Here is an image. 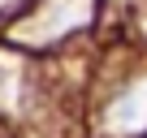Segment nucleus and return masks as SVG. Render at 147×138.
Here are the masks:
<instances>
[{
	"instance_id": "2",
	"label": "nucleus",
	"mask_w": 147,
	"mask_h": 138,
	"mask_svg": "<svg viewBox=\"0 0 147 138\" xmlns=\"http://www.w3.org/2000/svg\"><path fill=\"white\" fill-rule=\"evenodd\" d=\"M100 121H104V129L113 138H138V134H147V74L134 78L117 99H108Z\"/></svg>"
},
{
	"instance_id": "1",
	"label": "nucleus",
	"mask_w": 147,
	"mask_h": 138,
	"mask_svg": "<svg viewBox=\"0 0 147 138\" xmlns=\"http://www.w3.org/2000/svg\"><path fill=\"white\" fill-rule=\"evenodd\" d=\"M91 13H95V0H43L39 13L18 26V39H30V43L61 39V35H69V30L87 26Z\"/></svg>"
},
{
	"instance_id": "3",
	"label": "nucleus",
	"mask_w": 147,
	"mask_h": 138,
	"mask_svg": "<svg viewBox=\"0 0 147 138\" xmlns=\"http://www.w3.org/2000/svg\"><path fill=\"white\" fill-rule=\"evenodd\" d=\"M9 5H22V0H0V9H9Z\"/></svg>"
}]
</instances>
